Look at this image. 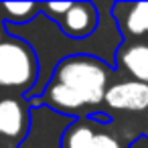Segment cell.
<instances>
[{"mask_svg": "<svg viewBox=\"0 0 148 148\" xmlns=\"http://www.w3.org/2000/svg\"><path fill=\"white\" fill-rule=\"evenodd\" d=\"M4 31H6V27H4V23L0 21V43L4 41Z\"/></svg>", "mask_w": 148, "mask_h": 148, "instance_id": "obj_12", "label": "cell"}, {"mask_svg": "<svg viewBox=\"0 0 148 148\" xmlns=\"http://www.w3.org/2000/svg\"><path fill=\"white\" fill-rule=\"evenodd\" d=\"M95 132L97 126H93L91 116L77 118L65 128L61 148H95Z\"/></svg>", "mask_w": 148, "mask_h": 148, "instance_id": "obj_8", "label": "cell"}, {"mask_svg": "<svg viewBox=\"0 0 148 148\" xmlns=\"http://www.w3.org/2000/svg\"><path fill=\"white\" fill-rule=\"evenodd\" d=\"M29 101L16 95H0V144L18 148L31 130Z\"/></svg>", "mask_w": 148, "mask_h": 148, "instance_id": "obj_3", "label": "cell"}, {"mask_svg": "<svg viewBox=\"0 0 148 148\" xmlns=\"http://www.w3.org/2000/svg\"><path fill=\"white\" fill-rule=\"evenodd\" d=\"M43 10V4L37 2H0V21L4 25H29Z\"/></svg>", "mask_w": 148, "mask_h": 148, "instance_id": "obj_9", "label": "cell"}, {"mask_svg": "<svg viewBox=\"0 0 148 148\" xmlns=\"http://www.w3.org/2000/svg\"><path fill=\"white\" fill-rule=\"evenodd\" d=\"M112 12L126 43L148 41V2H114Z\"/></svg>", "mask_w": 148, "mask_h": 148, "instance_id": "obj_4", "label": "cell"}, {"mask_svg": "<svg viewBox=\"0 0 148 148\" xmlns=\"http://www.w3.org/2000/svg\"><path fill=\"white\" fill-rule=\"evenodd\" d=\"M99 27V8L93 2H73L71 10L59 21V29L71 41H87Z\"/></svg>", "mask_w": 148, "mask_h": 148, "instance_id": "obj_6", "label": "cell"}, {"mask_svg": "<svg viewBox=\"0 0 148 148\" xmlns=\"http://www.w3.org/2000/svg\"><path fill=\"white\" fill-rule=\"evenodd\" d=\"M103 103L112 112H146L148 83L136 79H120L108 87Z\"/></svg>", "mask_w": 148, "mask_h": 148, "instance_id": "obj_5", "label": "cell"}, {"mask_svg": "<svg viewBox=\"0 0 148 148\" xmlns=\"http://www.w3.org/2000/svg\"><path fill=\"white\" fill-rule=\"evenodd\" d=\"M116 65L132 79L148 83V41L122 43L116 53Z\"/></svg>", "mask_w": 148, "mask_h": 148, "instance_id": "obj_7", "label": "cell"}, {"mask_svg": "<svg viewBox=\"0 0 148 148\" xmlns=\"http://www.w3.org/2000/svg\"><path fill=\"white\" fill-rule=\"evenodd\" d=\"M41 75V63L31 43L8 37L0 43V89L29 95Z\"/></svg>", "mask_w": 148, "mask_h": 148, "instance_id": "obj_2", "label": "cell"}, {"mask_svg": "<svg viewBox=\"0 0 148 148\" xmlns=\"http://www.w3.org/2000/svg\"><path fill=\"white\" fill-rule=\"evenodd\" d=\"M71 6H73V2H69V0H65V2H47V4H43V12L49 14V18L53 23H59L71 10Z\"/></svg>", "mask_w": 148, "mask_h": 148, "instance_id": "obj_10", "label": "cell"}, {"mask_svg": "<svg viewBox=\"0 0 148 148\" xmlns=\"http://www.w3.org/2000/svg\"><path fill=\"white\" fill-rule=\"evenodd\" d=\"M95 148H124V146L120 144V140L112 132H106L103 128H97V132H95Z\"/></svg>", "mask_w": 148, "mask_h": 148, "instance_id": "obj_11", "label": "cell"}, {"mask_svg": "<svg viewBox=\"0 0 148 148\" xmlns=\"http://www.w3.org/2000/svg\"><path fill=\"white\" fill-rule=\"evenodd\" d=\"M114 67L106 63V59L95 55H67L57 61L51 81L65 85L73 93H77L89 108H97L106 99V91L112 85L110 77Z\"/></svg>", "mask_w": 148, "mask_h": 148, "instance_id": "obj_1", "label": "cell"}]
</instances>
